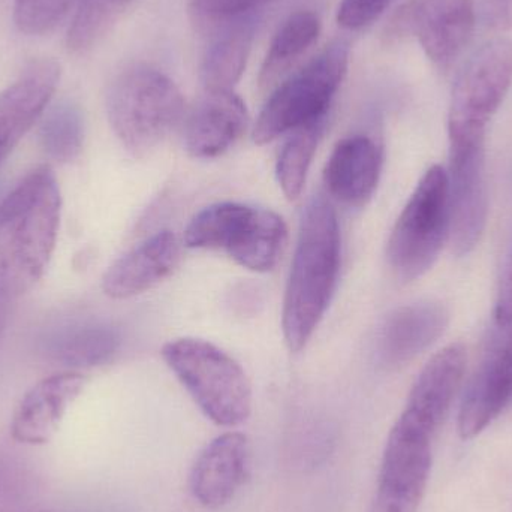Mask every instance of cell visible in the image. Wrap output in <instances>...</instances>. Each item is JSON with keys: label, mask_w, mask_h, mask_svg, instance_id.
<instances>
[{"label": "cell", "mask_w": 512, "mask_h": 512, "mask_svg": "<svg viewBox=\"0 0 512 512\" xmlns=\"http://www.w3.org/2000/svg\"><path fill=\"white\" fill-rule=\"evenodd\" d=\"M62 197L47 165L30 171L0 201V289L29 292L44 276L56 249Z\"/></svg>", "instance_id": "1"}, {"label": "cell", "mask_w": 512, "mask_h": 512, "mask_svg": "<svg viewBox=\"0 0 512 512\" xmlns=\"http://www.w3.org/2000/svg\"><path fill=\"white\" fill-rule=\"evenodd\" d=\"M340 248L336 210L322 198H315L301 218L283 298V339L291 352L307 345L333 300Z\"/></svg>", "instance_id": "2"}, {"label": "cell", "mask_w": 512, "mask_h": 512, "mask_svg": "<svg viewBox=\"0 0 512 512\" xmlns=\"http://www.w3.org/2000/svg\"><path fill=\"white\" fill-rule=\"evenodd\" d=\"M182 92L164 72L134 65L120 72L107 93V116L120 143L146 155L158 147L182 120Z\"/></svg>", "instance_id": "3"}, {"label": "cell", "mask_w": 512, "mask_h": 512, "mask_svg": "<svg viewBox=\"0 0 512 512\" xmlns=\"http://www.w3.org/2000/svg\"><path fill=\"white\" fill-rule=\"evenodd\" d=\"M162 357L209 420L236 427L252 412V387L243 367L213 343L195 337L171 340Z\"/></svg>", "instance_id": "4"}, {"label": "cell", "mask_w": 512, "mask_h": 512, "mask_svg": "<svg viewBox=\"0 0 512 512\" xmlns=\"http://www.w3.org/2000/svg\"><path fill=\"white\" fill-rule=\"evenodd\" d=\"M288 239L277 213L240 203H218L192 218L185 231L191 249H221L256 273L273 270Z\"/></svg>", "instance_id": "5"}, {"label": "cell", "mask_w": 512, "mask_h": 512, "mask_svg": "<svg viewBox=\"0 0 512 512\" xmlns=\"http://www.w3.org/2000/svg\"><path fill=\"white\" fill-rule=\"evenodd\" d=\"M349 44L334 41L271 93L254 126L259 146L327 117L331 101L348 72Z\"/></svg>", "instance_id": "6"}, {"label": "cell", "mask_w": 512, "mask_h": 512, "mask_svg": "<svg viewBox=\"0 0 512 512\" xmlns=\"http://www.w3.org/2000/svg\"><path fill=\"white\" fill-rule=\"evenodd\" d=\"M448 234V174L435 165L421 177L391 231L387 258L396 276L411 282L427 273L441 254Z\"/></svg>", "instance_id": "7"}, {"label": "cell", "mask_w": 512, "mask_h": 512, "mask_svg": "<svg viewBox=\"0 0 512 512\" xmlns=\"http://www.w3.org/2000/svg\"><path fill=\"white\" fill-rule=\"evenodd\" d=\"M512 84V39L481 45L463 66L451 96L450 141L486 140V129Z\"/></svg>", "instance_id": "8"}, {"label": "cell", "mask_w": 512, "mask_h": 512, "mask_svg": "<svg viewBox=\"0 0 512 512\" xmlns=\"http://www.w3.org/2000/svg\"><path fill=\"white\" fill-rule=\"evenodd\" d=\"M477 24L474 0H408L388 20L387 45L415 38L430 62L448 72L471 42Z\"/></svg>", "instance_id": "9"}, {"label": "cell", "mask_w": 512, "mask_h": 512, "mask_svg": "<svg viewBox=\"0 0 512 512\" xmlns=\"http://www.w3.org/2000/svg\"><path fill=\"white\" fill-rule=\"evenodd\" d=\"M486 140L450 141V234L454 254H471L486 230L489 194L486 180Z\"/></svg>", "instance_id": "10"}, {"label": "cell", "mask_w": 512, "mask_h": 512, "mask_svg": "<svg viewBox=\"0 0 512 512\" xmlns=\"http://www.w3.org/2000/svg\"><path fill=\"white\" fill-rule=\"evenodd\" d=\"M432 439L397 420L385 445L373 512H417L432 469Z\"/></svg>", "instance_id": "11"}, {"label": "cell", "mask_w": 512, "mask_h": 512, "mask_svg": "<svg viewBox=\"0 0 512 512\" xmlns=\"http://www.w3.org/2000/svg\"><path fill=\"white\" fill-rule=\"evenodd\" d=\"M60 74L56 60L42 57L27 63L17 80L0 92V165L47 110Z\"/></svg>", "instance_id": "12"}, {"label": "cell", "mask_w": 512, "mask_h": 512, "mask_svg": "<svg viewBox=\"0 0 512 512\" xmlns=\"http://www.w3.org/2000/svg\"><path fill=\"white\" fill-rule=\"evenodd\" d=\"M466 361L468 354L462 343H451L433 355L415 381L400 418L433 438L453 405Z\"/></svg>", "instance_id": "13"}, {"label": "cell", "mask_w": 512, "mask_h": 512, "mask_svg": "<svg viewBox=\"0 0 512 512\" xmlns=\"http://www.w3.org/2000/svg\"><path fill=\"white\" fill-rule=\"evenodd\" d=\"M251 445L243 433L218 436L200 454L191 474V490L203 507L218 510L230 504L249 475Z\"/></svg>", "instance_id": "14"}, {"label": "cell", "mask_w": 512, "mask_h": 512, "mask_svg": "<svg viewBox=\"0 0 512 512\" xmlns=\"http://www.w3.org/2000/svg\"><path fill=\"white\" fill-rule=\"evenodd\" d=\"M86 378L63 372L39 381L24 394L11 421V435L24 445H44L56 435L69 406L83 393Z\"/></svg>", "instance_id": "15"}, {"label": "cell", "mask_w": 512, "mask_h": 512, "mask_svg": "<svg viewBox=\"0 0 512 512\" xmlns=\"http://www.w3.org/2000/svg\"><path fill=\"white\" fill-rule=\"evenodd\" d=\"M248 125V108L233 90L206 92L186 122V150L192 158L221 156L242 138Z\"/></svg>", "instance_id": "16"}, {"label": "cell", "mask_w": 512, "mask_h": 512, "mask_svg": "<svg viewBox=\"0 0 512 512\" xmlns=\"http://www.w3.org/2000/svg\"><path fill=\"white\" fill-rule=\"evenodd\" d=\"M382 150L367 135H352L337 143L324 170L328 194L343 206H366L382 173Z\"/></svg>", "instance_id": "17"}, {"label": "cell", "mask_w": 512, "mask_h": 512, "mask_svg": "<svg viewBox=\"0 0 512 512\" xmlns=\"http://www.w3.org/2000/svg\"><path fill=\"white\" fill-rule=\"evenodd\" d=\"M179 261V240L171 231H159L108 268L102 289L116 300L143 294L167 279Z\"/></svg>", "instance_id": "18"}, {"label": "cell", "mask_w": 512, "mask_h": 512, "mask_svg": "<svg viewBox=\"0 0 512 512\" xmlns=\"http://www.w3.org/2000/svg\"><path fill=\"white\" fill-rule=\"evenodd\" d=\"M448 319L447 309L430 301L394 310L379 336V358L384 366L400 367L423 354L442 336Z\"/></svg>", "instance_id": "19"}, {"label": "cell", "mask_w": 512, "mask_h": 512, "mask_svg": "<svg viewBox=\"0 0 512 512\" xmlns=\"http://www.w3.org/2000/svg\"><path fill=\"white\" fill-rule=\"evenodd\" d=\"M512 403V354L505 342L490 352L475 373L459 411V433L472 439Z\"/></svg>", "instance_id": "20"}, {"label": "cell", "mask_w": 512, "mask_h": 512, "mask_svg": "<svg viewBox=\"0 0 512 512\" xmlns=\"http://www.w3.org/2000/svg\"><path fill=\"white\" fill-rule=\"evenodd\" d=\"M207 48L200 77L206 92L233 90L245 72L255 38L254 18L228 24Z\"/></svg>", "instance_id": "21"}, {"label": "cell", "mask_w": 512, "mask_h": 512, "mask_svg": "<svg viewBox=\"0 0 512 512\" xmlns=\"http://www.w3.org/2000/svg\"><path fill=\"white\" fill-rule=\"evenodd\" d=\"M116 328L104 324H86L69 328L51 342L50 355L71 369H92L113 360L120 348Z\"/></svg>", "instance_id": "22"}, {"label": "cell", "mask_w": 512, "mask_h": 512, "mask_svg": "<svg viewBox=\"0 0 512 512\" xmlns=\"http://www.w3.org/2000/svg\"><path fill=\"white\" fill-rule=\"evenodd\" d=\"M321 32L319 17L310 11L292 14L277 30L259 72V86L271 87L303 56Z\"/></svg>", "instance_id": "23"}, {"label": "cell", "mask_w": 512, "mask_h": 512, "mask_svg": "<svg viewBox=\"0 0 512 512\" xmlns=\"http://www.w3.org/2000/svg\"><path fill=\"white\" fill-rule=\"evenodd\" d=\"M39 125V143L48 158L69 164L80 156L84 146V117L80 107L62 101L45 111Z\"/></svg>", "instance_id": "24"}, {"label": "cell", "mask_w": 512, "mask_h": 512, "mask_svg": "<svg viewBox=\"0 0 512 512\" xmlns=\"http://www.w3.org/2000/svg\"><path fill=\"white\" fill-rule=\"evenodd\" d=\"M325 119L316 120L292 131L280 150L276 176L288 200H297L303 192L313 156L324 132Z\"/></svg>", "instance_id": "25"}, {"label": "cell", "mask_w": 512, "mask_h": 512, "mask_svg": "<svg viewBox=\"0 0 512 512\" xmlns=\"http://www.w3.org/2000/svg\"><path fill=\"white\" fill-rule=\"evenodd\" d=\"M137 0H81L66 36L69 53L87 54L114 29Z\"/></svg>", "instance_id": "26"}, {"label": "cell", "mask_w": 512, "mask_h": 512, "mask_svg": "<svg viewBox=\"0 0 512 512\" xmlns=\"http://www.w3.org/2000/svg\"><path fill=\"white\" fill-rule=\"evenodd\" d=\"M81 0H15L14 23L24 35L53 32L78 8Z\"/></svg>", "instance_id": "27"}, {"label": "cell", "mask_w": 512, "mask_h": 512, "mask_svg": "<svg viewBox=\"0 0 512 512\" xmlns=\"http://www.w3.org/2000/svg\"><path fill=\"white\" fill-rule=\"evenodd\" d=\"M276 0H191L189 15L200 30H218L252 18L259 9Z\"/></svg>", "instance_id": "28"}, {"label": "cell", "mask_w": 512, "mask_h": 512, "mask_svg": "<svg viewBox=\"0 0 512 512\" xmlns=\"http://www.w3.org/2000/svg\"><path fill=\"white\" fill-rule=\"evenodd\" d=\"M391 2L393 0H342L337 21L345 29H363L378 20Z\"/></svg>", "instance_id": "29"}, {"label": "cell", "mask_w": 512, "mask_h": 512, "mask_svg": "<svg viewBox=\"0 0 512 512\" xmlns=\"http://www.w3.org/2000/svg\"><path fill=\"white\" fill-rule=\"evenodd\" d=\"M477 15L487 29L508 32L512 29V0H478Z\"/></svg>", "instance_id": "30"}, {"label": "cell", "mask_w": 512, "mask_h": 512, "mask_svg": "<svg viewBox=\"0 0 512 512\" xmlns=\"http://www.w3.org/2000/svg\"><path fill=\"white\" fill-rule=\"evenodd\" d=\"M9 301H11V297L0 289V337L8 324Z\"/></svg>", "instance_id": "31"}, {"label": "cell", "mask_w": 512, "mask_h": 512, "mask_svg": "<svg viewBox=\"0 0 512 512\" xmlns=\"http://www.w3.org/2000/svg\"><path fill=\"white\" fill-rule=\"evenodd\" d=\"M504 273L510 274V276H512V252L510 255V259H508L507 268H505Z\"/></svg>", "instance_id": "32"}]
</instances>
